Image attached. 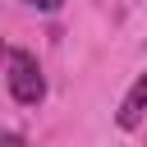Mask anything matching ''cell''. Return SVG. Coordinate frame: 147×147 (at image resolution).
I'll return each mask as SVG.
<instances>
[{
	"mask_svg": "<svg viewBox=\"0 0 147 147\" xmlns=\"http://www.w3.org/2000/svg\"><path fill=\"white\" fill-rule=\"evenodd\" d=\"M9 96L18 101V106H41L46 101V78H41V64H37V55L32 51H23V46H9Z\"/></svg>",
	"mask_w": 147,
	"mask_h": 147,
	"instance_id": "obj_1",
	"label": "cell"
},
{
	"mask_svg": "<svg viewBox=\"0 0 147 147\" xmlns=\"http://www.w3.org/2000/svg\"><path fill=\"white\" fill-rule=\"evenodd\" d=\"M142 119H147V74L133 78V87L124 92V101H119V110H115V124H119L124 133H133Z\"/></svg>",
	"mask_w": 147,
	"mask_h": 147,
	"instance_id": "obj_2",
	"label": "cell"
},
{
	"mask_svg": "<svg viewBox=\"0 0 147 147\" xmlns=\"http://www.w3.org/2000/svg\"><path fill=\"white\" fill-rule=\"evenodd\" d=\"M28 5H32V9H41V14H55L64 0H28Z\"/></svg>",
	"mask_w": 147,
	"mask_h": 147,
	"instance_id": "obj_3",
	"label": "cell"
},
{
	"mask_svg": "<svg viewBox=\"0 0 147 147\" xmlns=\"http://www.w3.org/2000/svg\"><path fill=\"white\" fill-rule=\"evenodd\" d=\"M5 147H23V133H14V129H9V133H5Z\"/></svg>",
	"mask_w": 147,
	"mask_h": 147,
	"instance_id": "obj_4",
	"label": "cell"
}]
</instances>
